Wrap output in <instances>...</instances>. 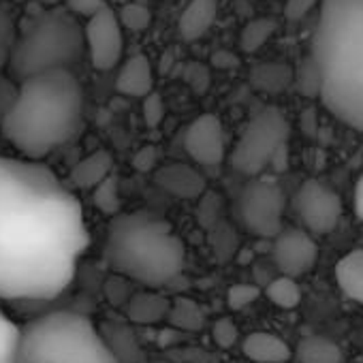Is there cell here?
<instances>
[{
  "label": "cell",
  "instance_id": "obj_42",
  "mask_svg": "<svg viewBox=\"0 0 363 363\" xmlns=\"http://www.w3.org/2000/svg\"><path fill=\"white\" fill-rule=\"evenodd\" d=\"M301 122H303V130L308 135L314 133L316 130V113H314V109H306L303 116H301Z\"/></svg>",
  "mask_w": 363,
  "mask_h": 363
},
{
  "label": "cell",
  "instance_id": "obj_5",
  "mask_svg": "<svg viewBox=\"0 0 363 363\" xmlns=\"http://www.w3.org/2000/svg\"><path fill=\"white\" fill-rule=\"evenodd\" d=\"M18 363H120V359L88 316L56 310L20 327Z\"/></svg>",
  "mask_w": 363,
  "mask_h": 363
},
{
  "label": "cell",
  "instance_id": "obj_37",
  "mask_svg": "<svg viewBox=\"0 0 363 363\" xmlns=\"http://www.w3.org/2000/svg\"><path fill=\"white\" fill-rule=\"evenodd\" d=\"M16 94H18V86L13 84V79L0 75V124L7 118L13 101H16Z\"/></svg>",
  "mask_w": 363,
  "mask_h": 363
},
{
  "label": "cell",
  "instance_id": "obj_6",
  "mask_svg": "<svg viewBox=\"0 0 363 363\" xmlns=\"http://www.w3.org/2000/svg\"><path fill=\"white\" fill-rule=\"evenodd\" d=\"M86 52V33L71 11H54L39 20L9 56L11 77L22 82L30 75L71 69Z\"/></svg>",
  "mask_w": 363,
  "mask_h": 363
},
{
  "label": "cell",
  "instance_id": "obj_38",
  "mask_svg": "<svg viewBox=\"0 0 363 363\" xmlns=\"http://www.w3.org/2000/svg\"><path fill=\"white\" fill-rule=\"evenodd\" d=\"M318 0H286L284 3V18L291 20V22H297V20H303Z\"/></svg>",
  "mask_w": 363,
  "mask_h": 363
},
{
  "label": "cell",
  "instance_id": "obj_1",
  "mask_svg": "<svg viewBox=\"0 0 363 363\" xmlns=\"http://www.w3.org/2000/svg\"><path fill=\"white\" fill-rule=\"evenodd\" d=\"M88 244L82 203L60 177L41 160L0 156V299L58 297Z\"/></svg>",
  "mask_w": 363,
  "mask_h": 363
},
{
  "label": "cell",
  "instance_id": "obj_32",
  "mask_svg": "<svg viewBox=\"0 0 363 363\" xmlns=\"http://www.w3.org/2000/svg\"><path fill=\"white\" fill-rule=\"evenodd\" d=\"M199 223L206 229H212L220 225V197L214 193H203L201 195V206H199Z\"/></svg>",
  "mask_w": 363,
  "mask_h": 363
},
{
  "label": "cell",
  "instance_id": "obj_20",
  "mask_svg": "<svg viewBox=\"0 0 363 363\" xmlns=\"http://www.w3.org/2000/svg\"><path fill=\"white\" fill-rule=\"evenodd\" d=\"M335 280L346 297L363 306V248L350 250L335 263Z\"/></svg>",
  "mask_w": 363,
  "mask_h": 363
},
{
  "label": "cell",
  "instance_id": "obj_4",
  "mask_svg": "<svg viewBox=\"0 0 363 363\" xmlns=\"http://www.w3.org/2000/svg\"><path fill=\"white\" fill-rule=\"evenodd\" d=\"M103 257L113 274L160 289L184 269L186 248L167 220L150 212H120L107 227Z\"/></svg>",
  "mask_w": 363,
  "mask_h": 363
},
{
  "label": "cell",
  "instance_id": "obj_39",
  "mask_svg": "<svg viewBox=\"0 0 363 363\" xmlns=\"http://www.w3.org/2000/svg\"><path fill=\"white\" fill-rule=\"evenodd\" d=\"M242 65L240 56L233 54L231 50H218L212 54V67L218 71H235Z\"/></svg>",
  "mask_w": 363,
  "mask_h": 363
},
{
  "label": "cell",
  "instance_id": "obj_13",
  "mask_svg": "<svg viewBox=\"0 0 363 363\" xmlns=\"http://www.w3.org/2000/svg\"><path fill=\"white\" fill-rule=\"evenodd\" d=\"M154 184L177 199H201L208 191L206 177L191 164L169 162L154 171Z\"/></svg>",
  "mask_w": 363,
  "mask_h": 363
},
{
  "label": "cell",
  "instance_id": "obj_12",
  "mask_svg": "<svg viewBox=\"0 0 363 363\" xmlns=\"http://www.w3.org/2000/svg\"><path fill=\"white\" fill-rule=\"evenodd\" d=\"M184 150L189 156L206 167H216L225 160V128L218 116H197L184 135Z\"/></svg>",
  "mask_w": 363,
  "mask_h": 363
},
{
  "label": "cell",
  "instance_id": "obj_29",
  "mask_svg": "<svg viewBox=\"0 0 363 363\" xmlns=\"http://www.w3.org/2000/svg\"><path fill=\"white\" fill-rule=\"evenodd\" d=\"M118 18L122 22V26L128 28V30H133V33H143L152 24V11L145 5H141V3H128V5H124L120 9Z\"/></svg>",
  "mask_w": 363,
  "mask_h": 363
},
{
  "label": "cell",
  "instance_id": "obj_24",
  "mask_svg": "<svg viewBox=\"0 0 363 363\" xmlns=\"http://www.w3.org/2000/svg\"><path fill=\"white\" fill-rule=\"evenodd\" d=\"M92 203L105 216H118L122 212V195H120V179L116 171L107 175L99 186L92 189Z\"/></svg>",
  "mask_w": 363,
  "mask_h": 363
},
{
  "label": "cell",
  "instance_id": "obj_7",
  "mask_svg": "<svg viewBox=\"0 0 363 363\" xmlns=\"http://www.w3.org/2000/svg\"><path fill=\"white\" fill-rule=\"evenodd\" d=\"M289 130H291L289 120L278 107L269 105V107L261 109L246 124L240 141L235 143V147L229 156L231 167L238 173L257 177L272 164L278 150L282 145H286Z\"/></svg>",
  "mask_w": 363,
  "mask_h": 363
},
{
  "label": "cell",
  "instance_id": "obj_11",
  "mask_svg": "<svg viewBox=\"0 0 363 363\" xmlns=\"http://www.w3.org/2000/svg\"><path fill=\"white\" fill-rule=\"evenodd\" d=\"M272 259L280 274L299 278L314 269L318 261V246L310 231L282 229L272 244Z\"/></svg>",
  "mask_w": 363,
  "mask_h": 363
},
{
  "label": "cell",
  "instance_id": "obj_31",
  "mask_svg": "<svg viewBox=\"0 0 363 363\" xmlns=\"http://www.w3.org/2000/svg\"><path fill=\"white\" fill-rule=\"evenodd\" d=\"M164 116H167V105L158 92L152 90L147 96H143V122L147 128H152V130L158 128L162 124Z\"/></svg>",
  "mask_w": 363,
  "mask_h": 363
},
{
  "label": "cell",
  "instance_id": "obj_40",
  "mask_svg": "<svg viewBox=\"0 0 363 363\" xmlns=\"http://www.w3.org/2000/svg\"><path fill=\"white\" fill-rule=\"evenodd\" d=\"M175 65V48H167L162 58H160V65H158V73L160 75H167Z\"/></svg>",
  "mask_w": 363,
  "mask_h": 363
},
{
  "label": "cell",
  "instance_id": "obj_19",
  "mask_svg": "<svg viewBox=\"0 0 363 363\" xmlns=\"http://www.w3.org/2000/svg\"><path fill=\"white\" fill-rule=\"evenodd\" d=\"M124 308H126V316L133 323L154 325V323H160V320L169 318L171 301L164 295L156 293L154 289H147V291L133 293Z\"/></svg>",
  "mask_w": 363,
  "mask_h": 363
},
{
  "label": "cell",
  "instance_id": "obj_18",
  "mask_svg": "<svg viewBox=\"0 0 363 363\" xmlns=\"http://www.w3.org/2000/svg\"><path fill=\"white\" fill-rule=\"evenodd\" d=\"M248 82L257 92L282 94L295 84V69L286 62H259L250 69Z\"/></svg>",
  "mask_w": 363,
  "mask_h": 363
},
{
  "label": "cell",
  "instance_id": "obj_28",
  "mask_svg": "<svg viewBox=\"0 0 363 363\" xmlns=\"http://www.w3.org/2000/svg\"><path fill=\"white\" fill-rule=\"evenodd\" d=\"M182 79L186 82V86L193 90V94L197 96H206L210 86H212V71L208 65L193 60L189 65H184V71H182Z\"/></svg>",
  "mask_w": 363,
  "mask_h": 363
},
{
  "label": "cell",
  "instance_id": "obj_14",
  "mask_svg": "<svg viewBox=\"0 0 363 363\" xmlns=\"http://www.w3.org/2000/svg\"><path fill=\"white\" fill-rule=\"evenodd\" d=\"M116 90L124 96H135V99H143L154 90V69L147 56L137 54L122 65L116 77Z\"/></svg>",
  "mask_w": 363,
  "mask_h": 363
},
{
  "label": "cell",
  "instance_id": "obj_17",
  "mask_svg": "<svg viewBox=\"0 0 363 363\" xmlns=\"http://www.w3.org/2000/svg\"><path fill=\"white\" fill-rule=\"evenodd\" d=\"M216 16H218V0H191L177 22L179 35L186 41L201 39L216 22Z\"/></svg>",
  "mask_w": 363,
  "mask_h": 363
},
{
  "label": "cell",
  "instance_id": "obj_9",
  "mask_svg": "<svg viewBox=\"0 0 363 363\" xmlns=\"http://www.w3.org/2000/svg\"><path fill=\"white\" fill-rule=\"evenodd\" d=\"M301 225L316 235L331 233L342 216V199L318 179H306L293 199Z\"/></svg>",
  "mask_w": 363,
  "mask_h": 363
},
{
  "label": "cell",
  "instance_id": "obj_21",
  "mask_svg": "<svg viewBox=\"0 0 363 363\" xmlns=\"http://www.w3.org/2000/svg\"><path fill=\"white\" fill-rule=\"evenodd\" d=\"M299 363H342L340 346L325 335H308L295 348Z\"/></svg>",
  "mask_w": 363,
  "mask_h": 363
},
{
  "label": "cell",
  "instance_id": "obj_16",
  "mask_svg": "<svg viewBox=\"0 0 363 363\" xmlns=\"http://www.w3.org/2000/svg\"><path fill=\"white\" fill-rule=\"evenodd\" d=\"M113 173V156L107 150H96L92 154H88L86 158H82L69 173V182L73 189H82V191H92L94 186H99L101 182Z\"/></svg>",
  "mask_w": 363,
  "mask_h": 363
},
{
  "label": "cell",
  "instance_id": "obj_3",
  "mask_svg": "<svg viewBox=\"0 0 363 363\" xmlns=\"http://www.w3.org/2000/svg\"><path fill=\"white\" fill-rule=\"evenodd\" d=\"M310 56L320 71L323 105L363 130V0H320Z\"/></svg>",
  "mask_w": 363,
  "mask_h": 363
},
{
  "label": "cell",
  "instance_id": "obj_36",
  "mask_svg": "<svg viewBox=\"0 0 363 363\" xmlns=\"http://www.w3.org/2000/svg\"><path fill=\"white\" fill-rule=\"evenodd\" d=\"M103 7H107L105 0H67V9L77 16V18H92L96 16Z\"/></svg>",
  "mask_w": 363,
  "mask_h": 363
},
{
  "label": "cell",
  "instance_id": "obj_10",
  "mask_svg": "<svg viewBox=\"0 0 363 363\" xmlns=\"http://www.w3.org/2000/svg\"><path fill=\"white\" fill-rule=\"evenodd\" d=\"M86 52L96 71H111L118 67L124 52L122 22L118 13L107 5L96 16L86 20Z\"/></svg>",
  "mask_w": 363,
  "mask_h": 363
},
{
  "label": "cell",
  "instance_id": "obj_43",
  "mask_svg": "<svg viewBox=\"0 0 363 363\" xmlns=\"http://www.w3.org/2000/svg\"><path fill=\"white\" fill-rule=\"evenodd\" d=\"M250 257H252L250 250H244V252L240 250V252H238V261H240V263H250Z\"/></svg>",
  "mask_w": 363,
  "mask_h": 363
},
{
  "label": "cell",
  "instance_id": "obj_35",
  "mask_svg": "<svg viewBox=\"0 0 363 363\" xmlns=\"http://www.w3.org/2000/svg\"><path fill=\"white\" fill-rule=\"evenodd\" d=\"M158 158H160V150L156 145H143L133 156V169L139 173H152L156 171Z\"/></svg>",
  "mask_w": 363,
  "mask_h": 363
},
{
  "label": "cell",
  "instance_id": "obj_27",
  "mask_svg": "<svg viewBox=\"0 0 363 363\" xmlns=\"http://www.w3.org/2000/svg\"><path fill=\"white\" fill-rule=\"evenodd\" d=\"M20 327L0 310V363H18Z\"/></svg>",
  "mask_w": 363,
  "mask_h": 363
},
{
  "label": "cell",
  "instance_id": "obj_34",
  "mask_svg": "<svg viewBox=\"0 0 363 363\" xmlns=\"http://www.w3.org/2000/svg\"><path fill=\"white\" fill-rule=\"evenodd\" d=\"M128 278H124V276H120V274H116L113 278H109L107 280V284H105V295H107V299L113 303V306H126L128 303V299H130V289H128Z\"/></svg>",
  "mask_w": 363,
  "mask_h": 363
},
{
  "label": "cell",
  "instance_id": "obj_30",
  "mask_svg": "<svg viewBox=\"0 0 363 363\" xmlns=\"http://www.w3.org/2000/svg\"><path fill=\"white\" fill-rule=\"evenodd\" d=\"M261 297V286L259 284H233L227 293V303L231 310H244L252 306Z\"/></svg>",
  "mask_w": 363,
  "mask_h": 363
},
{
  "label": "cell",
  "instance_id": "obj_41",
  "mask_svg": "<svg viewBox=\"0 0 363 363\" xmlns=\"http://www.w3.org/2000/svg\"><path fill=\"white\" fill-rule=\"evenodd\" d=\"M354 212L359 220H363V175L359 177L357 186H354Z\"/></svg>",
  "mask_w": 363,
  "mask_h": 363
},
{
  "label": "cell",
  "instance_id": "obj_22",
  "mask_svg": "<svg viewBox=\"0 0 363 363\" xmlns=\"http://www.w3.org/2000/svg\"><path fill=\"white\" fill-rule=\"evenodd\" d=\"M169 323L177 329H184V331H201L206 325V314L197 301H193L189 297H177L171 301Z\"/></svg>",
  "mask_w": 363,
  "mask_h": 363
},
{
  "label": "cell",
  "instance_id": "obj_26",
  "mask_svg": "<svg viewBox=\"0 0 363 363\" xmlns=\"http://www.w3.org/2000/svg\"><path fill=\"white\" fill-rule=\"evenodd\" d=\"M293 88L301 94V96H318L320 99V88H323V79H320V71L318 65L314 62V58H306L299 62V67L295 69V84Z\"/></svg>",
  "mask_w": 363,
  "mask_h": 363
},
{
  "label": "cell",
  "instance_id": "obj_2",
  "mask_svg": "<svg viewBox=\"0 0 363 363\" xmlns=\"http://www.w3.org/2000/svg\"><path fill=\"white\" fill-rule=\"evenodd\" d=\"M84 120V90L71 69L18 82L16 101L0 124L3 137L26 158L41 160L75 137Z\"/></svg>",
  "mask_w": 363,
  "mask_h": 363
},
{
  "label": "cell",
  "instance_id": "obj_15",
  "mask_svg": "<svg viewBox=\"0 0 363 363\" xmlns=\"http://www.w3.org/2000/svg\"><path fill=\"white\" fill-rule=\"evenodd\" d=\"M242 350L255 363H286L293 357L291 346L280 335L269 331H255L246 335Z\"/></svg>",
  "mask_w": 363,
  "mask_h": 363
},
{
  "label": "cell",
  "instance_id": "obj_8",
  "mask_svg": "<svg viewBox=\"0 0 363 363\" xmlns=\"http://www.w3.org/2000/svg\"><path fill=\"white\" fill-rule=\"evenodd\" d=\"M284 191L267 177H252L238 199V218L244 229L261 240H274L282 231Z\"/></svg>",
  "mask_w": 363,
  "mask_h": 363
},
{
  "label": "cell",
  "instance_id": "obj_25",
  "mask_svg": "<svg viewBox=\"0 0 363 363\" xmlns=\"http://www.w3.org/2000/svg\"><path fill=\"white\" fill-rule=\"evenodd\" d=\"M265 297L282 310H293L301 303V289L295 278L282 274L265 284Z\"/></svg>",
  "mask_w": 363,
  "mask_h": 363
},
{
  "label": "cell",
  "instance_id": "obj_23",
  "mask_svg": "<svg viewBox=\"0 0 363 363\" xmlns=\"http://www.w3.org/2000/svg\"><path fill=\"white\" fill-rule=\"evenodd\" d=\"M278 30V20L276 18H255L250 20L242 33H240V50L244 54H255L259 52Z\"/></svg>",
  "mask_w": 363,
  "mask_h": 363
},
{
  "label": "cell",
  "instance_id": "obj_33",
  "mask_svg": "<svg viewBox=\"0 0 363 363\" xmlns=\"http://www.w3.org/2000/svg\"><path fill=\"white\" fill-rule=\"evenodd\" d=\"M212 340L220 348H233L240 340L238 325L231 318H218L212 327Z\"/></svg>",
  "mask_w": 363,
  "mask_h": 363
}]
</instances>
